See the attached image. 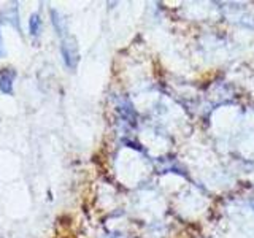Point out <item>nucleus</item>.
<instances>
[{"instance_id": "obj_1", "label": "nucleus", "mask_w": 254, "mask_h": 238, "mask_svg": "<svg viewBox=\"0 0 254 238\" xmlns=\"http://www.w3.org/2000/svg\"><path fill=\"white\" fill-rule=\"evenodd\" d=\"M16 79V71L10 67L0 70V92L5 95L13 94V84Z\"/></svg>"}, {"instance_id": "obj_2", "label": "nucleus", "mask_w": 254, "mask_h": 238, "mask_svg": "<svg viewBox=\"0 0 254 238\" xmlns=\"http://www.w3.org/2000/svg\"><path fill=\"white\" fill-rule=\"evenodd\" d=\"M40 29H42V21H40V16L37 13H34L29 19V30L32 35L37 37L40 34Z\"/></svg>"}, {"instance_id": "obj_3", "label": "nucleus", "mask_w": 254, "mask_h": 238, "mask_svg": "<svg viewBox=\"0 0 254 238\" xmlns=\"http://www.w3.org/2000/svg\"><path fill=\"white\" fill-rule=\"evenodd\" d=\"M3 56V42H2V34H0V58Z\"/></svg>"}]
</instances>
